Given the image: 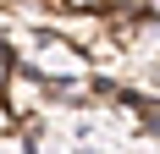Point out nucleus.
<instances>
[{"instance_id": "obj_2", "label": "nucleus", "mask_w": 160, "mask_h": 154, "mask_svg": "<svg viewBox=\"0 0 160 154\" xmlns=\"http://www.w3.org/2000/svg\"><path fill=\"white\" fill-rule=\"evenodd\" d=\"M111 6H116V11H144L149 0H111Z\"/></svg>"}, {"instance_id": "obj_3", "label": "nucleus", "mask_w": 160, "mask_h": 154, "mask_svg": "<svg viewBox=\"0 0 160 154\" xmlns=\"http://www.w3.org/2000/svg\"><path fill=\"white\" fill-rule=\"evenodd\" d=\"M144 11H149V17H160V0H149V6H144Z\"/></svg>"}, {"instance_id": "obj_1", "label": "nucleus", "mask_w": 160, "mask_h": 154, "mask_svg": "<svg viewBox=\"0 0 160 154\" xmlns=\"http://www.w3.org/2000/svg\"><path fill=\"white\" fill-rule=\"evenodd\" d=\"M0 94H6V105L17 110V121H33V116H44L50 99H55V83H50L44 72H33V66L17 61L11 72L0 77Z\"/></svg>"}]
</instances>
